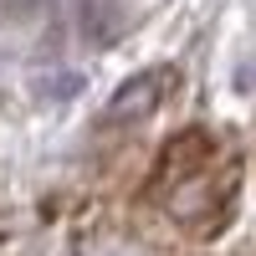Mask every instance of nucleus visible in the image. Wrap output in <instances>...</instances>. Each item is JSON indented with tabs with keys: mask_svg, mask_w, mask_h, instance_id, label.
<instances>
[{
	"mask_svg": "<svg viewBox=\"0 0 256 256\" xmlns=\"http://www.w3.org/2000/svg\"><path fill=\"white\" fill-rule=\"evenodd\" d=\"M169 82H174V72L169 67H154V72H138V77H128L123 88L113 92V102H108V123H138V118H148L164 102V92H169Z\"/></svg>",
	"mask_w": 256,
	"mask_h": 256,
	"instance_id": "nucleus-1",
	"label": "nucleus"
},
{
	"mask_svg": "<svg viewBox=\"0 0 256 256\" xmlns=\"http://www.w3.org/2000/svg\"><path fill=\"white\" fill-rule=\"evenodd\" d=\"M236 88H241V92H251V88H256V62H246V67L236 72Z\"/></svg>",
	"mask_w": 256,
	"mask_h": 256,
	"instance_id": "nucleus-4",
	"label": "nucleus"
},
{
	"mask_svg": "<svg viewBox=\"0 0 256 256\" xmlns=\"http://www.w3.org/2000/svg\"><path fill=\"white\" fill-rule=\"evenodd\" d=\"M46 98H77L82 92V72H56V77H41Z\"/></svg>",
	"mask_w": 256,
	"mask_h": 256,
	"instance_id": "nucleus-3",
	"label": "nucleus"
},
{
	"mask_svg": "<svg viewBox=\"0 0 256 256\" xmlns=\"http://www.w3.org/2000/svg\"><path fill=\"white\" fill-rule=\"evenodd\" d=\"M77 31L92 41V46H108V41L123 31L118 0H77Z\"/></svg>",
	"mask_w": 256,
	"mask_h": 256,
	"instance_id": "nucleus-2",
	"label": "nucleus"
}]
</instances>
